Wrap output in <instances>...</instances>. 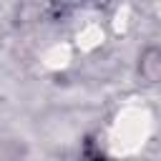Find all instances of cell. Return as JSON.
<instances>
[{
    "label": "cell",
    "instance_id": "cell-1",
    "mask_svg": "<svg viewBox=\"0 0 161 161\" xmlns=\"http://www.w3.org/2000/svg\"><path fill=\"white\" fill-rule=\"evenodd\" d=\"M148 113L143 108H126L118 113L116 123L111 126V148L116 153H133L136 148L143 146L148 136Z\"/></svg>",
    "mask_w": 161,
    "mask_h": 161
},
{
    "label": "cell",
    "instance_id": "cell-2",
    "mask_svg": "<svg viewBox=\"0 0 161 161\" xmlns=\"http://www.w3.org/2000/svg\"><path fill=\"white\" fill-rule=\"evenodd\" d=\"M138 80L143 86H158L161 83V45H146L136 63Z\"/></svg>",
    "mask_w": 161,
    "mask_h": 161
}]
</instances>
